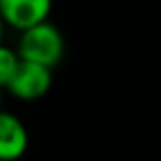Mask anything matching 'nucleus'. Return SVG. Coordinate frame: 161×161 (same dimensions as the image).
<instances>
[{"label": "nucleus", "instance_id": "3", "mask_svg": "<svg viewBox=\"0 0 161 161\" xmlns=\"http://www.w3.org/2000/svg\"><path fill=\"white\" fill-rule=\"evenodd\" d=\"M51 0H0V19L20 33L47 20Z\"/></svg>", "mask_w": 161, "mask_h": 161}, {"label": "nucleus", "instance_id": "2", "mask_svg": "<svg viewBox=\"0 0 161 161\" xmlns=\"http://www.w3.org/2000/svg\"><path fill=\"white\" fill-rule=\"evenodd\" d=\"M51 82H53L51 69L20 59V63L16 67L14 75H12L10 84L6 86V90L20 100H37L49 92Z\"/></svg>", "mask_w": 161, "mask_h": 161}, {"label": "nucleus", "instance_id": "6", "mask_svg": "<svg viewBox=\"0 0 161 161\" xmlns=\"http://www.w3.org/2000/svg\"><path fill=\"white\" fill-rule=\"evenodd\" d=\"M2 35H4V20L0 19V45H2Z\"/></svg>", "mask_w": 161, "mask_h": 161}, {"label": "nucleus", "instance_id": "4", "mask_svg": "<svg viewBox=\"0 0 161 161\" xmlns=\"http://www.w3.org/2000/svg\"><path fill=\"white\" fill-rule=\"evenodd\" d=\"M29 147V133L20 118L0 110V161H16Z\"/></svg>", "mask_w": 161, "mask_h": 161}, {"label": "nucleus", "instance_id": "7", "mask_svg": "<svg viewBox=\"0 0 161 161\" xmlns=\"http://www.w3.org/2000/svg\"><path fill=\"white\" fill-rule=\"evenodd\" d=\"M0 98H2V88H0Z\"/></svg>", "mask_w": 161, "mask_h": 161}, {"label": "nucleus", "instance_id": "1", "mask_svg": "<svg viewBox=\"0 0 161 161\" xmlns=\"http://www.w3.org/2000/svg\"><path fill=\"white\" fill-rule=\"evenodd\" d=\"M16 53L23 61L37 63V65H43L47 69H53L63 59V53H65L63 35L55 25L45 20V23L35 25V27L20 33Z\"/></svg>", "mask_w": 161, "mask_h": 161}, {"label": "nucleus", "instance_id": "5", "mask_svg": "<svg viewBox=\"0 0 161 161\" xmlns=\"http://www.w3.org/2000/svg\"><path fill=\"white\" fill-rule=\"evenodd\" d=\"M19 63H20V57L14 49L0 45V88H6L10 84Z\"/></svg>", "mask_w": 161, "mask_h": 161}]
</instances>
